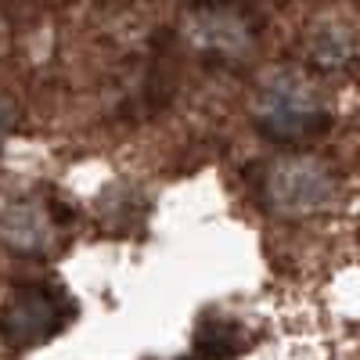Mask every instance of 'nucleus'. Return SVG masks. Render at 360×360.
Returning <instances> with one entry per match:
<instances>
[{"label": "nucleus", "instance_id": "0eeeda50", "mask_svg": "<svg viewBox=\"0 0 360 360\" xmlns=\"http://www.w3.org/2000/svg\"><path fill=\"white\" fill-rule=\"evenodd\" d=\"M11 127H15V105L8 98H0V152H4V141H8Z\"/></svg>", "mask_w": 360, "mask_h": 360}, {"label": "nucleus", "instance_id": "7ed1b4c3", "mask_svg": "<svg viewBox=\"0 0 360 360\" xmlns=\"http://www.w3.org/2000/svg\"><path fill=\"white\" fill-rule=\"evenodd\" d=\"M72 317V303L51 285H18L0 310V335L15 349H33L54 339Z\"/></svg>", "mask_w": 360, "mask_h": 360}, {"label": "nucleus", "instance_id": "39448f33", "mask_svg": "<svg viewBox=\"0 0 360 360\" xmlns=\"http://www.w3.org/2000/svg\"><path fill=\"white\" fill-rule=\"evenodd\" d=\"M54 238V220L40 198L8 195L0 198V242L11 252H44Z\"/></svg>", "mask_w": 360, "mask_h": 360}, {"label": "nucleus", "instance_id": "f03ea898", "mask_svg": "<svg viewBox=\"0 0 360 360\" xmlns=\"http://www.w3.org/2000/svg\"><path fill=\"white\" fill-rule=\"evenodd\" d=\"M259 195L278 217H310L335 195V180L314 155H278L270 159L259 180Z\"/></svg>", "mask_w": 360, "mask_h": 360}, {"label": "nucleus", "instance_id": "20e7f679", "mask_svg": "<svg viewBox=\"0 0 360 360\" xmlns=\"http://www.w3.org/2000/svg\"><path fill=\"white\" fill-rule=\"evenodd\" d=\"M188 40L198 54L220 58V62H238L256 44V29L245 15L227 8L224 0L217 4H198L188 18Z\"/></svg>", "mask_w": 360, "mask_h": 360}, {"label": "nucleus", "instance_id": "423d86ee", "mask_svg": "<svg viewBox=\"0 0 360 360\" xmlns=\"http://www.w3.org/2000/svg\"><path fill=\"white\" fill-rule=\"evenodd\" d=\"M242 349V335L238 328L224 324V321H205L202 332H198V353L205 356H224V353H234Z\"/></svg>", "mask_w": 360, "mask_h": 360}, {"label": "nucleus", "instance_id": "f257e3e1", "mask_svg": "<svg viewBox=\"0 0 360 360\" xmlns=\"http://www.w3.org/2000/svg\"><path fill=\"white\" fill-rule=\"evenodd\" d=\"M256 127L270 141H307L332 123V112L324 105V94L314 86L310 76L295 69L270 72L256 94Z\"/></svg>", "mask_w": 360, "mask_h": 360}]
</instances>
